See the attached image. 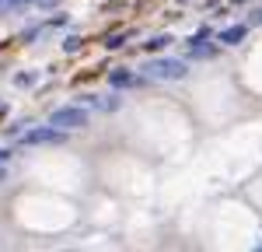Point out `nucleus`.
Returning <instances> with one entry per match:
<instances>
[{"instance_id": "39448f33", "label": "nucleus", "mask_w": 262, "mask_h": 252, "mask_svg": "<svg viewBox=\"0 0 262 252\" xmlns=\"http://www.w3.org/2000/svg\"><path fill=\"white\" fill-rule=\"evenodd\" d=\"M108 84H112V88H129V84H137V77H133L129 70H112V74H108Z\"/></svg>"}, {"instance_id": "f8f14e48", "label": "nucleus", "mask_w": 262, "mask_h": 252, "mask_svg": "<svg viewBox=\"0 0 262 252\" xmlns=\"http://www.w3.org/2000/svg\"><path fill=\"white\" fill-rule=\"evenodd\" d=\"M21 4H28V0H11V7H21Z\"/></svg>"}, {"instance_id": "f03ea898", "label": "nucleus", "mask_w": 262, "mask_h": 252, "mask_svg": "<svg viewBox=\"0 0 262 252\" xmlns=\"http://www.w3.org/2000/svg\"><path fill=\"white\" fill-rule=\"evenodd\" d=\"M154 81H182L185 74H189V67L182 60H154V63H147L143 67Z\"/></svg>"}, {"instance_id": "20e7f679", "label": "nucleus", "mask_w": 262, "mask_h": 252, "mask_svg": "<svg viewBox=\"0 0 262 252\" xmlns=\"http://www.w3.org/2000/svg\"><path fill=\"white\" fill-rule=\"evenodd\" d=\"M245 35H248V28H245V25H231V28H224L217 39H221L224 46H238V42H242Z\"/></svg>"}, {"instance_id": "1a4fd4ad", "label": "nucleus", "mask_w": 262, "mask_h": 252, "mask_svg": "<svg viewBox=\"0 0 262 252\" xmlns=\"http://www.w3.org/2000/svg\"><path fill=\"white\" fill-rule=\"evenodd\" d=\"M206 39H210V28H200V32H192L189 42H206Z\"/></svg>"}, {"instance_id": "f257e3e1", "label": "nucleus", "mask_w": 262, "mask_h": 252, "mask_svg": "<svg viewBox=\"0 0 262 252\" xmlns=\"http://www.w3.org/2000/svg\"><path fill=\"white\" fill-rule=\"evenodd\" d=\"M49 126H56V130H81V126H88V109H81V105H63V109H53Z\"/></svg>"}, {"instance_id": "4468645a", "label": "nucleus", "mask_w": 262, "mask_h": 252, "mask_svg": "<svg viewBox=\"0 0 262 252\" xmlns=\"http://www.w3.org/2000/svg\"><path fill=\"white\" fill-rule=\"evenodd\" d=\"M35 4H53V0H35Z\"/></svg>"}, {"instance_id": "9b49d317", "label": "nucleus", "mask_w": 262, "mask_h": 252, "mask_svg": "<svg viewBox=\"0 0 262 252\" xmlns=\"http://www.w3.org/2000/svg\"><path fill=\"white\" fill-rule=\"evenodd\" d=\"M7 158H11V151H4V147H0V165H7Z\"/></svg>"}, {"instance_id": "6e6552de", "label": "nucleus", "mask_w": 262, "mask_h": 252, "mask_svg": "<svg viewBox=\"0 0 262 252\" xmlns=\"http://www.w3.org/2000/svg\"><path fill=\"white\" fill-rule=\"evenodd\" d=\"M105 46H108V49H122V46H126V35H112Z\"/></svg>"}, {"instance_id": "ddd939ff", "label": "nucleus", "mask_w": 262, "mask_h": 252, "mask_svg": "<svg viewBox=\"0 0 262 252\" xmlns=\"http://www.w3.org/2000/svg\"><path fill=\"white\" fill-rule=\"evenodd\" d=\"M255 25H262V11H259V14H255Z\"/></svg>"}, {"instance_id": "9d476101", "label": "nucleus", "mask_w": 262, "mask_h": 252, "mask_svg": "<svg viewBox=\"0 0 262 252\" xmlns=\"http://www.w3.org/2000/svg\"><path fill=\"white\" fill-rule=\"evenodd\" d=\"M63 46H67V53H74V49H77V46H81V39H77V35H70V39L63 42Z\"/></svg>"}, {"instance_id": "423d86ee", "label": "nucleus", "mask_w": 262, "mask_h": 252, "mask_svg": "<svg viewBox=\"0 0 262 252\" xmlns=\"http://www.w3.org/2000/svg\"><path fill=\"white\" fill-rule=\"evenodd\" d=\"M189 56H192V60H206V56H213V46H203V42H189Z\"/></svg>"}, {"instance_id": "7ed1b4c3", "label": "nucleus", "mask_w": 262, "mask_h": 252, "mask_svg": "<svg viewBox=\"0 0 262 252\" xmlns=\"http://www.w3.org/2000/svg\"><path fill=\"white\" fill-rule=\"evenodd\" d=\"M63 140H67V130H56V126H35V130L21 133L25 147H46V144H63Z\"/></svg>"}, {"instance_id": "0eeeda50", "label": "nucleus", "mask_w": 262, "mask_h": 252, "mask_svg": "<svg viewBox=\"0 0 262 252\" xmlns=\"http://www.w3.org/2000/svg\"><path fill=\"white\" fill-rule=\"evenodd\" d=\"M168 42H171V35H154V39H150V42H143V46H147L150 53H161Z\"/></svg>"}]
</instances>
